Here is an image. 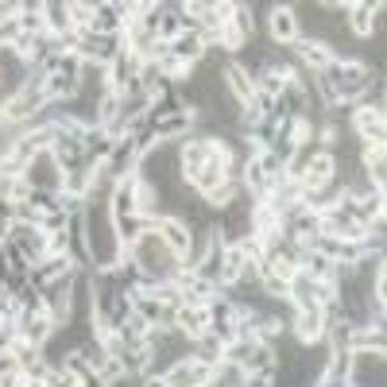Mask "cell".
Segmentation results:
<instances>
[{"label":"cell","mask_w":387,"mask_h":387,"mask_svg":"<svg viewBox=\"0 0 387 387\" xmlns=\"http://www.w3.org/2000/svg\"><path fill=\"white\" fill-rule=\"evenodd\" d=\"M28 171V186L31 190H58L62 186V171H58V163H55V151H39V155H31V163L23 167Z\"/></svg>","instance_id":"cell-4"},{"label":"cell","mask_w":387,"mask_h":387,"mask_svg":"<svg viewBox=\"0 0 387 387\" xmlns=\"http://www.w3.org/2000/svg\"><path fill=\"white\" fill-rule=\"evenodd\" d=\"M302 58H306V62H314V66H325V70L333 66V62H329V55L318 47V43H314V47H310V43H306V47H302Z\"/></svg>","instance_id":"cell-17"},{"label":"cell","mask_w":387,"mask_h":387,"mask_svg":"<svg viewBox=\"0 0 387 387\" xmlns=\"http://www.w3.org/2000/svg\"><path fill=\"white\" fill-rule=\"evenodd\" d=\"M147 221L140 217V213H128V217H120L116 221V240H124V244H135L140 236H144Z\"/></svg>","instance_id":"cell-10"},{"label":"cell","mask_w":387,"mask_h":387,"mask_svg":"<svg viewBox=\"0 0 387 387\" xmlns=\"http://www.w3.org/2000/svg\"><path fill=\"white\" fill-rule=\"evenodd\" d=\"M116 229H113V221H108V213H105V205H97L93 213H89V248H93V256L101 263H113V256H116Z\"/></svg>","instance_id":"cell-2"},{"label":"cell","mask_w":387,"mask_h":387,"mask_svg":"<svg viewBox=\"0 0 387 387\" xmlns=\"http://www.w3.org/2000/svg\"><path fill=\"white\" fill-rule=\"evenodd\" d=\"M229 86H232V93L240 97V101H248V97H256V86L248 82V74H244L240 66H232L229 70Z\"/></svg>","instance_id":"cell-13"},{"label":"cell","mask_w":387,"mask_h":387,"mask_svg":"<svg viewBox=\"0 0 387 387\" xmlns=\"http://www.w3.org/2000/svg\"><path fill=\"white\" fill-rule=\"evenodd\" d=\"M171 50H174V58H178V62H186V58L194 62V58H202V39H198V35H178Z\"/></svg>","instance_id":"cell-12"},{"label":"cell","mask_w":387,"mask_h":387,"mask_svg":"<svg viewBox=\"0 0 387 387\" xmlns=\"http://www.w3.org/2000/svg\"><path fill=\"white\" fill-rule=\"evenodd\" d=\"M132 256H135V263L144 271H151V275H171V267H174V252L163 244L159 232H144V236L132 244Z\"/></svg>","instance_id":"cell-1"},{"label":"cell","mask_w":387,"mask_h":387,"mask_svg":"<svg viewBox=\"0 0 387 387\" xmlns=\"http://www.w3.org/2000/svg\"><path fill=\"white\" fill-rule=\"evenodd\" d=\"M178 321H182V333H202V329L209 325V314H205V310H182Z\"/></svg>","instance_id":"cell-14"},{"label":"cell","mask_w":387,"mask_h":387,"mask_svg":"<svg viewBox=\"0 0 387 387\" xmlns=\"http://www.w3.org/2000/svg\"><path fill=\"white\" fill-rule=\"evenodd\" d=\"M19 333H23L31 345H39V341L50 337V321H47V318H31V314H23V321H19Z\"/></svg>","instance_id":"cell-11"},{"label":"cell","mask_w":387,"mask_h":387,"mask_svg":"<svg viewBox=\"0 0 387 387\" xmlns=\"http://www.w3.org/2000/svg\"><path fill=\"white\" fill-rule=\"evenodd\" d=\"M190 178H194V186H198L202 194L221 190V186H225V159H221L217 151H213V159H209V163H205L202 171H194Z\"/></svg>","instance_id":"cell-6"},{"label":"cell","mask_w":387,"mask_h":387,"mask_svg":"<svg viewBox=\"0 0 387 387\" xmlns=\"http://www.w3.org/2000/svg\"><path fill=\"white\" fill-rule=\"evenodd\" d=\"M0 240H4V221H0Z\"/></svg>","instance_id":"cell-21"},{"label":"cell","mask_w":387,"mask_h":387,"mask_svg":"<svg viewBox=\"0 0 387 387\" xmlns=\"http://www.w3.org/2000/svg\"><path fill=\"white\" fill-rule=\"evenodd\" d=\"M256 352V345H244V341H236V345H229V360H236V364H248V357Z\"/></svg>","instance_id":"cell-18"},{"label":"cell","mask_w":387,"mask_h":387,"mask_svg":"<svg viewBox=\"0 0 387 387\" xmlns=\"http://www.w3.org/2000/svg\"><path fill=\"white\" fill-rule=\"evenodd\" d=\"M159 236H163V244L174 252V256H182V252L190 248V232H186L178 221H163L159 225Z\"/></svg>","instance_id":"cell-9"},{"label":"cell","mask_w":387,"mask_h":387,"mask_svg":"<svg viewBox=\"0 0 387 387\" xmlns=\"http://www.w3.org/2000/svg\"><path fill=\"white\" fill-rule=\"evenodd\" d=\"M348 12H352V28L360 35H368L372 31V4H357V8H348Z\"/></svg>","instance_id":"cell-16"},{"label":"cell","mask_w":387,"mask_h":387,"mask_svg":"<svg viewBox=\"0 0 387 387\" xmlns=\"http://www.w3.org/2000/svg\"><path fill=\"white\" fill-rule=\"evenodd\" d=\"M271 35L283 39V43H290V39L299 35V16H294V8H275L271 12Z\"/></svg>","instance_id":"cell-8"},{"label":"cell","mask_w":387,"mask_h":387,"mask_svg":"<svg viewBox=\"0 0 387 387\" xmlns=\"http://www.w3.org/2000/svg\"><path fill=\"white\" fill-rule=\"evenodd\" d=\"M357 128H360V135L368 140V147H379V144H384V113H376V108H364V113H357Z\"/></svg>","instance_id":"cell-7"},{"label":"cell","mask_w":387,"mask_h":387,"mask_svg":"<svg viewBox=\"0 0 387 387\" xmlns=\"http://www.w3.org/2000/svg\"><path fill=\"white\" fill-rule=\"evenodd\" d=\"M82 387H105V379H97V376H86V379H82Z\"/></svg>","instance_id":"cell-20"},{"label":"cell","mask_w":387,"mask_h":387,"mask_svg":"<svg viewBox=\"0 0 387 387\" xmlns=\"http://www.w3.org/2000/svg\"><path fill=\"white\" fill-rule=\"evenodd\" d=\"M43 12H47V23L55 31H66L70 28V4H47Z\"/></svg>","instance_id":"cell-15"},{"label":"cell","mask_w":387,"mask_h":387,"mask_svg":"<svg viewBox=\"0 0 387 387\" xmlns=\"http://www.w3.org/2000/svg\"><path fill=\"white\" fill-rule=\"evenodd\" d=\"M205 379H213V368L205 360H178L167 372V387H202Z\"/></svg>","instance_id":"cell-5"},{"label":"cell","mask_w":387,"mask_h":387,"mask_svg":"<svg viewBox=\"0 0 387 387\" xmlns=\"http://www.w3.org/2000/svg\"><path fill=\"white\" fill-rule=\"evenodd\" d=\"M329 256H321V252H314V256H306V267L314 271V275H329Z\"/></svg>","instance_id":"cell-19"},{"label":"cell","mask_w":387,"mask_h":387,"mask_svg":"<svg viewBox=\"0 0 387 387\" xmlns=\"http://www.w3.org/2000/svg\"><path fill=\"white\" fill-rule=\"evenodd\" d=\"M348 372H352V387H384V352L357 348L348 357Z\"/></svg>","instance_id":"cell-3"}]
</instances>
